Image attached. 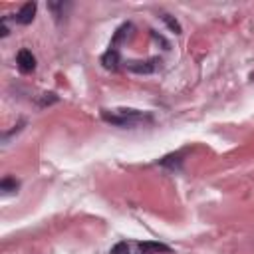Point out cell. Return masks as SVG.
I'll list each match as a JSON object with an SVG mask.
<instances>
[{"label": "cell", "mask_w": 254, "mask_h": 254, "mask_svg": "<svg viewBox=\"0 0 254 254\" xmlns=\"http://www.w3.org/2000/svg\"><path fill=\"white\" fill-rule=\"evenodd\" d=\"M0 36L4 38V36H8V26H6V22L2 20V24H0Z\"/></svg>", "instance_id": "5bb4252c"}, {"label": "cell", "mask_w": 254, "mask_h": 254, "mask_svg": "<svg viewBox=\"0 0 254 254\" xmlns=\"http://www.w3.org/2000/svg\"><path fill=\"white\" fill-rule=\"evenodd\" d=\"M133 30V24L131 22H125V24H121L117 30H115V34H113V40H111V46L109 48H115L119 42H123L127 36H129V32Z\"/></svg>", "instance_id": "52a82bcc"}, {"label": "cell", "mask_w": 254, "mask_h": 254, "mask_svg": "<svg viewBox=\"0 0 254 254\" xmlns=\"http://www.w3.org/2000/svg\"><path fill=\"white\" fill-rule=\"evenodd\" d=\"M56 101H58V95H56V93H42V99L38 101V105H40V107H46V105L56 103Z\"/></svg>", "instance_id": "7c38bea8"}, {"label": "cell", "mask_w": 254, "mask_h": 254, "mask_svg": "<svg viewBox=\"0 0 254 254\" xmlns=\"http://www.w3.org/2000/svg\"><path fill=\"white\" fill-rule=\"evenodd\" d=\"M111 254H129V244L127 242H117L111 248Z\"/></svg>", "instance_id": "4fadbf2b"}, {"label": "cell", "mask_w": 254, "mask_h": 254, "mask_svg": "<svg viewBox=\"0 0 254 254\" xmlns=\"http://www.w3.org/2000/svg\"><path fill=\"white\" fill-rule=\"evenodd\" d=\"M18 187H20V183H18L16 179H12V177H4L2 183H0V189H2L4 192H12V190H16Z\"/></svg>", "instance_id": "30bf717a"}, {"label": "cell", "mask_w": 254, "mask_h": 254, "mask_svg": "<svg viewBox=\"0 0 254 254\" xmlns=\"http://www.w3.org/2000/svg\"><path fill=\"white\" fill-rule=\"evenodd\" d=\"M36 8H38L36 2H26L12 18H14L18 24H30V22L34 20V16H36Z\"/></svg>", "instance_id": "277c9868"}, {"label": "cell", "mask_w": 254, "mask_h": 254, "mask_svg": "<svg viewBox=\"0 0 254 254\" xmlns=\"http://www.w3.org/2000/svg\"><path fill=\"white\" fill-rule=\"evenodd\" d=\"M125 67L133 73H153L161 67L159 58H149V60H129L125 62Z\"/></svg>", "instance_id": "7a4b0ae2"}, {"label": "cell", "mask_w": 254, "mask_h": 254, "mask_svg": "<svg viewBox=\"0 0 254 254\" xmlns=\"http://www.w3.org/2000/svg\"><path fill=\"white\" fill-rule=\"evenodd\" d=\"M101 119L113 125H121V127H135V125H143V123H151L153 117L145 111L139 109H115V111H101Z\"/></svg>", "instance_id": "6da1fadb"}, {"label": "cell", "mask_w": 254, "mask_h": 254, "mask_svg": "<svg viewBox=\"0 0 254 254\" xmlns=\"http://www.w3.org/2000/svg\"><path fill=\"white\" fill-rule=\"evenodd\" d=\"M181 163H183V153H173V155H167V157H163V159L159 161L161 167H167V169H171V171L181 169Z\"/></svg>", "instance_id": "ba28073f"}, {"label": "cell", "mask_w": 254, "mask_h": 254, "mask_svg": "<svg viewBox=\"0 0 254 254\" xmlns=\"http://www.w3.org/2000/svg\"><path fill=\"white\" fill-rule=\"evenodd\" d=\"M119 64H121V58H119V52H117V48H109L103 56H101V65L105 67V69H117L119 67Z\"/></svg>", "instance_id": "5b68a950"}, {"label": "cell", "mask_w": 254, "mask_h": 254, "mask_svg": "<svg viewBox=\"0 0 254 254\" xmlns=\"http://www.w3.org/2000/svg\"><path fill=\"white\" fill-rule=\"evenodd\" d=\"M139 246V250L141 252H171V248L167 246V244H163V242H139L137 244Z\"/></svg>", "instance_id": "9c48e42d"}, {"label": "cell", "mask_w": 254, "mask_h": 254, "mask_svg": "<svg viewBox=\"0 0 254 254\" xmlns=\"http://www.w3.org/2000/svg\"><path fill=\"white\" fill-rule=\"evenodd\" d=\"M48 8L56 16V20H62V18L67 16V10L71 8V4L69 2H48Z\"/></svg>", "instance_id": "8992f818"}, {"label": "cell", "mask_w": 254, "mask_h": 254, "mask_svg": "<svg viewBox=\"0 0 254 254\" xmlns=\"http://www.w3.org/2000/svg\"><path fill=\"white\" fill-rule=\"evenodd\" d=\"M161 20H163V22H165V24H167V26H169V28H171L175 34H181V24H179V22H177L173 16L163 14V16H161Z\"/></svg>", "instance_id": "8fae6325"}, {"label": "cell", "mask_w": 254, "mask_h": 254, "mask_svg": "<svg viewBox=\"0 0 254 254\" xmlns=\"http://www.w3.org/2000/svg\"><path fill=\"white\" fill-rule=\"evenodd\" d=\"M16 64H18V69H20L22 73H30V71L36 69V58H34V54H32L30 50H26V48L18 52Z\"/></svg>", "instance_id": "3957f363"}]
</instances>
